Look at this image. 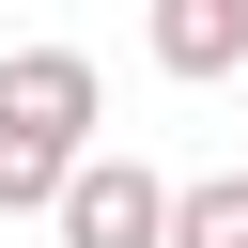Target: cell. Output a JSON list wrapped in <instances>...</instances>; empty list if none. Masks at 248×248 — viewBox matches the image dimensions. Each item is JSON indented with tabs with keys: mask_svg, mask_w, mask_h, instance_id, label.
Returning a JSON list of instances; mask_svg holds the SVG:
<instances>
[{
	"mask_svg": "<svg viewBox=\"0 0 248 248\" xmlns=\"http://www.w3.org/2000/svg\"><path fill=\"white\" fill-rule=\"evenodd\" d=\"M93 62L78 46H16L0 62V217H46V186L93 155Z\"/></svg>",
	"mask_w": 248,
	"mask_h": 248,
	"instance_id": "1",
	"label": "cell"
},
{
	"mask_svg": "<svg viewBox=\"0 0 248 248\" xmlns=\"http://www.w3.org/2000/svg\"><path fill=\"white\" fill-rule=\"evenodd\" d=\"M155 217H170V170H140V155H108V140L46 186V232H62V248H155Z\"/></svg>",
	"mask_w": 248,
	"mask_h": 248,
	"instance_id": "2",
	"label": "cell"
},
{
	"mask_svg": "<svg viewBox=\"0 0 248 248\" xmlns=\"http://www.w3.org/2000/svg\"><path fill=\"white\" fill-rule=\"evenodd\" d=\"M140 46H155V78H248V0H155L140 16Z\"/></svg>",
	"mask_w": 248,
	"mask_h": 248,
	"instance_id": "3",
	"label": "cell"
},
{
	"mask_svg": "<svg viewBox=\"0 0 248 248\" xmlns=\"http://www.w3.org/2000/svg\"><path fill=\"white\" fill-rule=\"evenodd\" d=\"M155 248H248V170H202V186H170Z\"/></svg>",
	"mask_w": 248,
	"mask_h": 248,
	"instance_id": "4",
	"label": "cell"
}]
</instances>
